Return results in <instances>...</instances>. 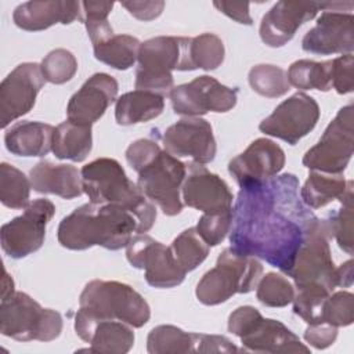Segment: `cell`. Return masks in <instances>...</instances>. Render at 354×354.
Wrapping results in <instances>:
<instances>
[{
  "mask_svg": "<svg viewBox=\"0 0 354 354\" xmlns=\"http://www.w3.org/2000/svg\"><path fill=\"white\" fill-rule=\"evenodd\" d=\"M82 21V1L33 0L19 4L12 12L14 24L28 32L48 29L55 24Z\"/></svg>",
  "mask_w": 354,
  "mask_h": 354,
  "instance_id": "cb8c5ba5",
  "label": "cell"
},
{
  "mask_svg": "<svg viewBox=\"0 0 354 354\" xmlns=\"http://www.w3.org/2000/svg\"><path fill=\"white\" fill-rule=\"evenodd\" d=\"M118 90L115 77L108 73H94L71 97L66 106L68 120L91 126L116 100Z\"/></svg>",
  "mask_w": 354,
  "mask_h": 354,
  "instance_id": "7402d4cb",
  "label": "cell"
},
{
  "mask_svg": "<svg viewBox=\"0 0 354 354\" xmlns=\"http://www.w3.org/2000/svg\"><path fill=\"white\" fill-rule=\"evenodd\" d=\"M83 191L94 203L122 206L136 214L140 234L152 228L156 220L155 206L126 176L120 163L111 158H98L82 167Z\"/></svg>",
  "mask_w": 354,
  "mask_h": 354,
  "instance_id": "3957f363",
  "label": "cell"
},
{
  "mask_svg": "<svg viewBox=\"0 0 354 354\" xmlns=\"http://www.w3.org/2000/svg\"><path fill=\"white\" fill-rule=\"evenodd\" d=\"M173 111L184 116L207 112H228L236 105L238 90L221 84L212 76H198L189 83L173 87L169 93Z\"/></svg>",
  "mask_w": 354,
  "mask_h": 354,
  "instance_id": "7c38bea8",
  "label": "cell"
},
{
  "mask_svg": "<svg viewBox=\"0 0 354 354\" xmlns=\"http://www.w3.org/2000/svg\"><path fill=\"white\" fill-rule=\"evenodd\" d=\"M55 213V206L46 198L30 202L24 213L1 225L3 252L11 259H22L37 252L46 239V227Z\"/></svg>",
  "mask_w": 354,
  "mask_h": 354,
  "instance_id": "8fae6325",
  "label": "cell"
},
{
  "mask_svg": "<svg viewBox=\"0 0 354 354\" xmlns=\"http://www.w3.org/2000/svg\"><path fill=\"white\" fill-rule=\"evenodd\" d=\"M353 111L351 104L339 109L319 141L304 153L303 165L307 169L329 174H343L353 156Z\"/></svg>",
  "mask_w": 354,
  "mask_h": 354,
  "instance_id": "9c48e42d",
  "label": "cell"
},
{
  "mask_svg": "<svg viewBox=\"0 0 354 354\" xmlns=\"http://www.w3.org/2000/svg\"><path fill=\"white\" fill-rule=\"evenodd\" d=\"M299 188V178L290 173L241 185L232 209L231 249L288 275L307 230L318 218L303 203Z\"/></svg>",
  "mask_w": 354,
  "mask_h": 354,
  "instance_id": "6da1fadb",
  "label": "cell"
},
{
  "mask_svg": "<svg viewBox=\"0 0 354 354\" xmlns=\"http://www.w3.org/2000/svg\"><path fill=\"white\" fill-rule=\"evenodd\" d=\"M213 6L231 19L243 24V25H252L253 19L249 12V3H234V1H213Z\"/></svg>",
  "mask_w": 354,
  "mask_h": 354,
  "instance_id": "681fc988",
  "label": "cell"
},
{
  "mask_svg": "<svg viewBox=\"0 0 354 354\" xmlns=\"http://www.w3.org/2000/svg\"><path fill=\"white\" fill-rule=\"evenodd\" d=\"M191 37L158 36L141 43L136 88L167 94L173 88L171 71H194L189 58Z\"/></svg>",
  "mask_w": 354,
  "mask_h": 354,
  "instance_id": "277c9868",
  "label": "cell"
},
{
  "mask_svg": "<svg viewBox=\"0 0 354 354\" xmlns=\"http://www.w3.org/2000/svg\"><path fill=\"white\" fill-rule=\"evenodd\" d=\"M288 80L290 86L300 90H321L332 88V59L330 61H295L288 69Z\"/></svg>",
  "mask_w": 354,
  "mask_h": 354,
  "instance_id": "4dcf8cb0",
  "label": "cell"
},
{
  "mask_svg": "<svg viewBox=\"0 0 354 354\" xmlns=\"http://www.w3.org/2000/svg\"><path fill=\"white\" fill-rule=\"evenodd\" d=\"M195 353H236L239 348L225 336L195 333Z\"/></svg>",
  "mask_w": 354,
  "mask_h": 354,
  "instance_id": "7dc6e473",
  "label": "cell"
},
{
  "mask_svg": "<svg viewBox=\"0 0 354 354\" xmlns=\"http://www.w3.org/2000/svg\"><path fill=\"white\" fill-rule=\"evenodd\" d=\"M44 83L40 65L35 62L19 64L4 77L0 84V126L3 129L33 108Z\"/></svg>",
  "mask_w": 354,
  "mask_h": 354,
  "instance_id": "9a60e30c",
  "label": "cell"
},
{
  "mask_svg": "<svg viewBox=\"0 0 354 354\" xmlns=\"http://www.w3.org/2000/svg\"><path fill=\"white\" fill-rule=\"evenodd\" d=\"M195 333L184 332L174 325L155 326L147 337V351L149 354L195 353Z\"/></svg>",
  "mask_w": 354,
  "mask_h": 354,
  "instance_id": "1f68e13d",
  "label": "cell"
},
{
  "mask_svg": "<svg viewBox=\"0 0 354 354\" xmlns=\"http://www.w3.org/2000/svg\"><path fill=\"white\" fill-rule=\"evenodd\" d=\"M112 8V1H82V22L108 19Z\"/></svg>",
  "mask_w": 354,
  "mask_h": 354,
  "instance_id": "f907efd6",
  "label": "cell"
},
{
  "mask_svg": "<svg viewBox=\"0 0 354 354\" xmlns=\"http://www.w3.org/2000/svg\"><path fill=\"white\" fill-rule=\"evenodd\" d=\"M171 253L185 272L195 270L209 254V245L201 238L195 227L184 230L170 245Z\"/></svg>",
  "mask_w": 354,
  "mask_h": 354,
  "instance_id": "836d02e7",
  "label": "cell"
},
{
  "mask_svg": "<svg viewBox=\"0 0 354 354\" xmlns=\"http://www.w3.org/2000/svg\"><path fill=\"white\" fill-rule=\"evenodd\" d=\"M187 174V165L160 151L138 171L137 187L147 199L156 203L166 216H176L183 210L180 189Z\"/></svg>",
  "mask_w": 354,
  "mask_h": 354,
  "instance_id": "30bf717a",
  "label": "cell"
},
{
  "mask_svg": "<svg viewBox=\"0 0 354 354\" xmlns=\"http://www.w3.org/2000/svg\"><path fill=\"white\" fill-rule=\"evenodd\" d=\"M330 292L324 288H300L293 297V313L307 324L322 322V310Z\"/></svg>",
  "mask_w": 354,
  "mask_h": 354,
  "instance_id": "ab89813d",
  "label": "cell"
},
{
  "mask_svg": "<svg viewBox=\"0 0 354 354\" xmlns=\"http://www.w3.org/2000/svg\"><path fill=\"white\" fill-rule=\"evenodd\" d=\"M14 293V281L11 277H8L7 271L4 270V278H3V289H1V299L10 296Z\"/></svg>",
  "mask_w": 354,
  "mask_h": 354,
  "instance_id": "f5cc1de1",
  "label": "cell"
},
{
  "mask_svg": "<svg viewBox=\"0 0 354 354\" xmlns=\"http://www.w3.org/2000/svg\"><path fill=\"white\" fill-rule=\"evenodd\" d=\"M40 69L46 82L64 84L77 72V61L71 51L65 48H55L43 58Z\"/></svg>",
  "mask_w": 354,
  "mask_h": 354,
  "instance_id": "f35d334b",
  "label": "cell"
},
{
  "mask_svg": "<svg viewBox=\"0 0 354 354\" xmlns=\"http://www.w3.org/2000/svg\"><path fill=\"white\" fill-rule=\"evenodd\" d=\"M339 201L342 207L330 213L329 218L325 220L328 223L330 236L336 238L339 248L346 253L353 254V181Z\"/></svg>",
  "mask_w": 354,
  "mask_h": 354,
  "instance_id": "8d00e7d4",
  "label": "cell"
},
{
  "mask_svg": "<svg viewBox=\"0 0 354 354\" xmlns=\"http://www.w3.org/2000/svg\"><path fill=\"white\" fill-rule=\"evenodd\" d=\"M249 84L257 94L267 98H277L286 94L290 88L286 72L270 64H260L249 71Z\"/></svg>",
  "mask_w": 354,
  "mask_h": 354,
  "instance_id": "e575fe53",
  "label": "cell"
},
{
  "mask_svg": "<svg viewBox=\"0 0 354 354\" xmlns=\"http://www.w3.org/2000/svg\"><path fill=\"white\" fill-rule=\"evenodd\" d=\"M285 166V152L268 138L254 140L228 163V171L241 185L277 176Z\"/></svg>",
  "mask_w": 354,
  "mask_h": 354,
  "instance_id": "44dd1931",
  "label": "cell"
},
{
  "mask_svg": "<svg viewBox=\"0 0 354 354\" xmlns=\"http://www.w3.org/2000/svg\"><path fill=\"white\" fill-rule=\"evenodd\" d=\"M87 35L93 43L94 57L119 71H126L138 58L140 40L130 35H115L108 19L84 21Z\"/></svg>",
  "mask_w": 354,
  "mask_h": 354,
  "instance_id": "603a6c76",
  "label": "cell"
},
{
  "mask_svg": "<svg viewBox=\"0 0 354 354\" xmlns=\"http://www.w3.org/2000/svg\"><path fill=\"white\" fill-rule=\"evenodd\" d=\"M243 350L254 353H310V348L281 321L260 318L239 337Z\"/></svg>",
  "mask_w": 354,
  "mask_h": 354,
  "instance_id": "d4e9b609",
  "label": "cell"
},
{
  "mask_svg": "<svg viewBox=\"0 0 354 354\" xmlns=\"http://www.w3.org/2000/svg\"><path fill=\"white\" fill-rule=\"evenodd\" d=\"M133 232L140 234L134 213L118 205L88 202L61 220L58 242L71 250L93 246L119 250L127 246Z\"/></svg>",
  "mask_w": 354,
  "mask_h": 354,
  "instance_id": "7a4b0ae2",
  "label": "cell"
},
{
  "mask_svg": "<svg viewBox=\"0 0 354 354\" xmlns=\"http://www.w3.org/2000/svg\"><path fill=\"white\" fill-rule=\"evenodd\" d=\"M62 317L58 311L43 308L24 292L1 299L0 332L18 342H51L61 335Z\"/></svg>",
  "mask_w": 354,
  "mask_h": 354,
  "instance_id": "8992f818",
  "label": "cell"
},
{
  "mask_svg": "<svg viewBox=\"0 0 354 354\" xmlns=\"http://www.w3.org/2000/svg\"><path fill=\"white\" fill-rule=\"evenodd\" d=\"M165 109V95L134 90L120 95L115 105V119L122 126H131L158 118Z\"/></svg>",
  "mask_w": 354,
  "mask_h": 354,
  "instance_id": "83f0119b",
  "label": "cell"
},
{
  "mask_svg": "<svg viewBox=\"0 0 354 354\" xmlns=\"http://www.w3.org/2000/svg\"><path fill=\"white\" fill-rule=\"evenodd\" d=\"M329 238L326 220L317 218L307 230L288 272L297 289L315 286L332 293L337 286V268L332 260Z\"/></svg>",
  "mask_w": 354,
  "mask_h": 354,
  "instance_id": "ba28073f",
  "label": "cell"
},
{
  "mask_svg": "<svg viewBox=\"0 0 354 354\" xmlns=\"http://www.w3.org/2000/svg\"><path fill=\"white\" fill-rule=\"evenodd\" d=\"M351 180L346 181L343 174H329L310 170L300 189V198L310 209H321L335 199H342Z\"/></svg>",
  "mask_w": 354,
  "mask_h": 354,
  "instance_id": "f546056e",
  "label": "cell"
},
{
  "mask_svg": "<svg viewBox=\"0 0 354 354\" xmlns=\"http://www.w3.org/2000/svg\"><path fill=\"white\" fill-rule=\"evenodd\" d=\"M165 151L176 158H192L194 162L210 163L217 152L210 123L199 116H187L166 129Z\"/></svg>",
  "mask_w": 354,
  "mask_h": 354,
  "instance_id": "2e32d148",
  "label": "cell"
},
{
  "mask_svg": "<svg viewBox=\"0 0 354 354\" xmlns=\"http://www.w3.org/2000/svg\"><path fill=\"white\" fill-rule=\"evenodd\" d=\"M232 224V210L216 213V214H206L199 218L196 224V232L209 246L220 245L225 235L230 232Z\"/></svg>",
  "mask_w": 354,
  "mask_h": 354,
  "instance_id": "b9f144b4",
  "label": "cell"
},
{
  "mask_svg": "<svg viewBox=\"0 0 354 354\" xmlns=\"http://www.w3.org/2000/svg\"><path fill=\"white\" fill-rule=\"evenodd\" d=\"M318 119V102L304 93H296L281 102L274 112L259 124V129L267 136L295 145L315 127Z\"/></svg>",
  "mask_w": 354,
  "mask_h": 354,
  "instance_id": "5bb4252c",
  "label": "cell"
},
{
  "mask_svg": "<svg viewBox=\"0 0 354 354\" xmlns=\"http://www.w3.org/2000/svg\"><path fill=\"white\" fill-rule=\"evenodd\" d=\"M122 7L140 21H152L162 14L165 1H123Z\"/></svg>",
  "mask_w": 354,
  "mask_h": 354,
  "instance_id": "c3c4849f",
  "label": "cell"
},
{
  "mask_svg": "<svg viewBox=\"0 0 354 354\" xmlns=\"http://www.w3.org/2000/svg\"><path fill=\"white\" fill-rule=\"evenodd\" d=\"M257 300L267 307H285L293 301L295 288L282 275L268 272L257 283Z\"/></svg>",
  "mask_w": 354,
  "mask_h": 354,
  "instance_id": "74e56055",
  "label": "cell"
},
{
  "mask_svg": "<svg viewBox=\"0 0 354 354\" xmlns=\"http://www.w3.org/2000/svg\"><path fill=\"white\" fill-rule=\"evenodd\" d=\"M91 126L65 120L55 127L53 137V153L58 159L83 162L91 152Z\"/></svg>",
  "mask_w": 354,
  "mask_h": 354,
  "instance_id": "f1b7e54d",
  "label": "cell"
},
{
  "mask_svg": "<svg viewBox=\"0 0 354 354\" xmlns=\"http://www.w3.org/2000/svg\"><path fill=\"white\" fill-rule=\"evenodd\" d=\"M353 283V260H347L337 267V286H351Z\"/></svg>",
  "mask_w": 354,
  "mask_h": 354,
  "instance_id": "816d5d0a",
  "label": "cell"
},
{
  "mask_svg": "<svg viewBox=\"0 0 354 354\" xmlns=\"http://www.w3.org/2000/svg\"><path fill=\"white\" fill-rule=\"evenodd\" d=\"M224 55V43L217 35L202 33L196 37H191L189 58L192 69H217L223 64Z\"/></svg>",
  "mask_w": 354,
  "mask_h": 354,
  "instance_id": "d590c367",
  "label": "cell"
},
{
  "mask_svg": "<svg viewBox=\"0 0 354 354\" xmlns=\"http://www.w3.org/2000/svg\"><path fill=\"white\" fill-rule=\"evenodd\" d=\"M336 337H337V328L328 322L308 324L307 329L304 330L306 342L318 350H324L330 344H333Z\"/></svg>",
  "mask_w": 354,
  "mask_h": 354,
  "instance_id": "bcb514c9",
  "label": "cell"
},
{
  "mask_svg": "<svg viewBox=\"0 0 354 354\" xmlns=\"http://www.w3.org/2000/svg\"><path fill=\"white\" fill-rule=\"evenodd\" d=\"M263 315L252 306H241L228 317V330L235 336H243Z\"/></svg>",
  "mask_w": 354,
  "mask_h": 354,
  "instance_id": "f6af8a7d",
  "label": "cell"
},
{
  "mask_svg": "<svg viewBox=\"0 0 354 354\" xmlns=\"http://www.w3.org/2000/svg\"><path fill=\"white\" fill-rule=\"evenodd\" d=\"M126 257L134 268L145 271V281L153 288H174L187 274L174 259L170 246L145 234L131 236L126 246Z\"/></svg>",
  "mask_w": 354,
  "mask_h": 354,
  "instance_id": "4fadbf2b",
  "label": "cell"
},
{
  "mask_svg": "<svg viewBox=\"0 0 354 354\" xmlns=\"http://www.w3.org/2000/svg\"><path fill=\"white\" fill-rule=\"evenodd\" d=\"M261 275L263 266L256 257L227 248L217 257L216 267L201 278L195 295L202 304L217 306L236 293L254 290Z\"/></svg>",
  "mask_w": 354,
  "mask_h": 354,
  "instance_id": "5b68a950",
  "label": "cell"
},
{
  "mask_svg": "<svg viewBox=\"0 0 354 354\" xmlns=\"http://www.w3.org/2000/svg\"><path fill=\"white\" fill-rule=\"evenodd\" d=\"M126 322L100 318L79 307L75 317L76 335L90 343V348L80 350L101 354H124L134 344V332Z\"/></svg>",
  "mask_w": 354,
  "mask_h": 354,
  "instance_id": "ac0fdd59",
  "label": "cell"
},
{
  "mask_svg": "<svg viewBox=\"0 0 354 354\" xmlns=\"http://www.w3.org/2000/svg\"><path fill=\"white\" fill-rule=\"evenodd\" d=\"M79 306L95 317L118 319L133 328L144 326L151 317L147 300L130 285L118 281H90L80 293Z\"/></svg>",
  "mask_w": 354,
  "mask_h": 354,
  "instance_id": "52a82bcc",
  "label": "cell"
},
{
  "mask_svg": "<svg viewBox=\"0 0 354 354\" xmlns=\"http://www.w3.org/2000/svg\"><path fill=\"white\" fill-rule=\"evenodd\" d=\"M325 3L282 0L267 11L260 24V37L268 47H282L293 39L296 30L313 19Z\"/></svg>",
  "mask_w": 354,
  "mask_h": 354,
  "instance_id": "ffe728a7",
  "label": "cell"
},
{
  "mask_svg": "<svg viewBox=\"0 0 354 354\" xmlns=\"http://www.w3.org/2000/svg\"><path fill=\"white\" fill-rule=\"evenodd\" d=\"M160 147L151 138H140L129 145L126 149V160L137 173L147 166L159 152Z\"/></svg>",
  "mask_w": 354,
  "mask_h": 354,
  "instance_id": "7bdbcfd3",
  "label": "cell"
},
{
  "mask_svg": "<svg viewBox=\"0 0 354 354\" xmlns=\"http://www.w3.org/2000/svg\"><path fill=\"white\" fill-rule=\"evenodd\" d=\"M30 180L15 166L0 165V201L10 209H25L30 195Z\"/></svg>",
  "mask_w": 354,
  "mask_h": 354,
  "instance_id": "d6a6232c",
  "label": "cell"
},
{
  "mask_svg": "<svg viewBox=\"0 0 354 354\" xmlns=\"http://www.w3.org/2000/svg\"><path fill=\"white\" fill-rule=\"evenodd\" d=\"M301 48L311 54H351L354 50V17L342 10H324L301 40Z\"/></svg>",
  "mask_w": 354,
  "mask_h": 354,
  "instance_id": "d6986e66",
  "label": "cell"
},
{
  "mask_svg": "<svg viewBox=\"0 0 354 354\" xmlns=\"http://www.w3.org/2000/svg\"><path fill=\"white\" fill-rule=\"evenodd\" d=\"M353 54H344L332 59V87L339 94H348L354 90Z\"/></svg>",
  "mask_w": 354,
  "mask_h": 354,
  "instance_id": "ee69618b",
  "label": "cell"
},
{
  "mask_svg": "<svg viewBox=\"0 0 354 354\" xmlns=\"http://www.w3.org/2000/svg\"><path fill=\"white\" fill-rule=\"evenodd\" d=\"M354 321V296L350 292L340 290L325 300L322 310V322L336 328L348 326Z\"/></svg>",
  "mask_w": 354,
  "mask_h": 354,
  "instance_id": "60d3db41",
  "label": "cell"
},
{
  "mask_svg": "<svg viewBox=\"0 0 354 354\" xmlns=\"http://www.w3.org/2000/svg\"><path fill=\"white\" fill-rule=\"evenodd\" d=\"M29 180L33 191L39 194H53L64 199H73L84 192L82 173L72 165H55L41 160L30 169Z\"/></svg>",
  "mask_w": 354,
  "mask_h": 354,
  "instance_id": "484cf974",
  "label": "cell"
},
{
  "mask_svg": "<svg viewBox=\"0 0 354 354\" xmlns=\"http://www.w3.org/2000/svg\"><path fill=\"white\" fill-rule=\"evenodd\" d=\"M181 192L187 206L206 214L232 210L234 195L228 184L201 163L191 162L187 165Z\"/></svg>",
  "mask_w": 354,
  "mask_h": 354,
  "instance_id": "e0dca14e",
  "label": "cell"
},
{
  "mask_svg": "<svg viewBox=\"0 0 354 354\" xmlns=\"http://www.w3.org/2000/svg\"><path fill=\"white\" fill-rule=\"evenodd\" d=\"M55 127L43 122L22 120L4 134L6 148L17 156H44L53 151Z\"/></svg>",
  "mask_w": 354,
  "mask_h": 354,
  "instance_id": "4316f807",
  "label": "cell"
}]
</instances>
